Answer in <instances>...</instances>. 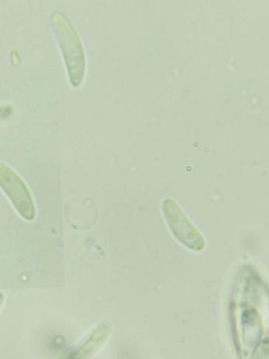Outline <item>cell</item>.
<instances>
[{"instance_id":"obj_5","label":"cell","mask_w":269,"mask_h":359,"mask_svg":"<svg viewBox=\"0 0 269 359\" xmlns=\"http://www.w3.org/2000/svg\"><path fill=\"white\" fill-rule=\"evenodd\" d=\"M4 300H5V296H4V292H0V309H1V308L4 305Z\"/></svg>"},{"instance_id":"obj_2","label":"cell","mask_w":269,"mask_h":359,"mask_svg":"<svg viewBox=\"0 0 269 359\" xmlns=\"http://www.w3.org/2000/svg\"><path fill=\"white\" fill-rule=\"evenodd\" d=\"M162 208L171 233L179 243L194 252H200L205 248L207 241L203 235L173 198H165Z\"/></svg>"},{"instance_id":"obj_4","label":"cell","mask_w":269,"mask_h":359,"mask_svg":"<svg viewBox=\"0 0 269 359\" xmlns=\"http://www.w3.org/2000/svg\"><path fill=\"white\" fill-rule=\"evenodd\" d=\"M113 326L108 321L101 323L89 334L82 344L74 352L75 358H87L97 353L104 346L112 332Z\"/></svg>"},{"instance_id":"obj_1","label":"cell","mask_w":269,"mask_h":359,"mask_svg":"<svg viewBox=\"0 0 269 359\" xmlns=\"http://www.w3.org/2000/svg\"><path fill=\"white\" fill-rule=\"evenodd\" d=\"M50 21L53 34L65 63L69 83L77 89L82 86L86 74V54L82 39L64 13L53 11Z\"/></svg>"},{"instance_id":"obj_3","label":"cell","mask_w":269,"mask_h":359,"mask_svg":"<svg viewBox=\"0 0 269 359\" xmlns=\"http://www.w3.org/2000/svg\"><path fill=\"white\" fill-rule=\"evenodd\" d=\"M0 188L22 219L29 222L35 219V203L28 187L17 172L4 163H0Z\"/></svg>"}]
</instances>
